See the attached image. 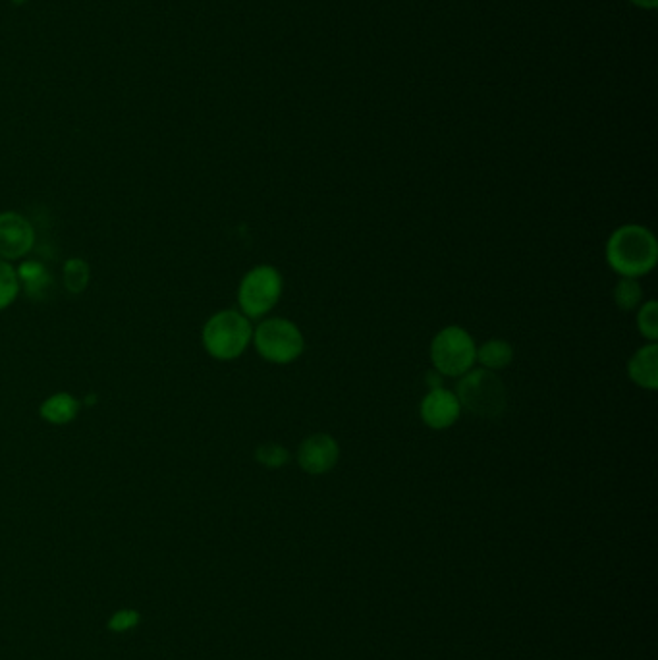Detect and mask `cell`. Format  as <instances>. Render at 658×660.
Instances as JSON below:
<instances>
[{
	"mask_svg": "<svg viewBox=\"0 0 658 660\" xmlns=\"http://www.w3.org/2000/svg\"><path fill=\"white\" fill-rule=\"evenodd\" d=\"M39 412L47 423L66 425L72 419H76V415L80 412V402L66 392H56L41 404Z\"/></svg>",
	"mask_w": 658,
	"mask_h": 660,
	"instance_id": "8fae6325",
	"label": "cell"
},
{
	"mask_svg": "<svg viewBox=\"0 0 658 660\" xmlns=\"http://www.w3.org/2000/svg\"><path fill=\"white\" fill-rule=\"evenodd\" d=\"M512 359H514L512 344L506 340H500V338L487 340L481 348H477V361L489 371H498V369L508 367L512 363Z\"/></svg>",
	"mask_w": 658,
	"mask_h": 660,
	"instance_id": "7c38bea8",
	"label": "cell"
},
{
	"mask_svg": "<svg viewBox=\"0 0 658 660\" xmlns=\"http://www.w3.org/2000/svg\"><path fill=\"white\" fill-rule=\"evenodd\" d=\"M462 413V406L458 402V396L446 388H431L425 398L419 404V415L421 421L435 431L450 429Z\"/></svg>",
	"mask_w": 658,
	"mask_h": 660,
	"instance_id": "ba28073f",
	"label": "cell"
},
{
	"mask_svg": "<svg viewBox=\"0 0 658 660\" xmlns=\"http://www.w3.org/2000/svg\"><path fill=\"white\" fill-rule=\"evenodd\" d=\"M255 460L265 468H284L290 462V452L278 442H267L255 450Z\"/></svg>",
	"mask_w": 658,
	"mask_h": 660,
	"instance_id": "e0dca14e",
	"label": "cell"
},
{
	"mask_svg": "<svg viewBox=\"0 0 658 660\" xmlns=\"http://www.w3.org/2000/svg\"><path fill=\"white\" fill-rule=\"evenodd\" d=\"M10 2H12V4H16V6H22V4H26L28 0H10Z\"/></svg>",
	"mask_w": 658,
	"mask_h": 660,
	"instance_id": "44dd1931",
	"label": "cell"
},
{
	"mask_svg": "<svg viewBox=\"0 0 658 660\" xmlns=\"http://www.w3.org/2000/svg\"><path fill=\"white\" fill-rule=\"evenodd\" d=\"M16 273H18L20 284L26 286L29 296H33V298H41L51 286V276L47 273V269L37 261L22 263Z\"/></svg>",
	"mask_w": 658,
	"mask_h": 660,
	"instance_id": "4fadbf2b",
	"label": "cell"
},
{
	"mask_svg": "<svg viewBox=\"0 0 658 660\" xmlns=\"http://www.w3.org/2000/svg\"><path fill=\"white\" fill-rule=\"evenodd\" d=\"M604 255L608 267L622 278L649 275L657 267V238L641 224H624L610 234Z\"/></svg>",
	"mask_w": 658,
	"mask_h": 660,
	"instance_id": "6da1fadb",
	"label": "cell"
},
{
	"mask_svg": "<svg viewBox=\"0 0 658 660\" xmlns=\"http://www.w3.org/2000/svg\"><path fill=\"white\" fill-rule=\"evenodd\" d=\"M282 275L273 265L253 267L240 282L238 302L247 319H259L275 307L282 296Z\"/></svg>",
	"mask_w": 658,
	"mask_h": 660,
	"instance_id": "8992f818",
	"label": "cell"
},
{
	"mask_svg": "<svg viewBox=\"0 0 658 660\" xmlns=\"http://www.w3.org/2000/svg\"><path fill=\"white\" fill-rule=\"evenodd\" d=\"M35 232L26 217L18 213H2L0 215V259L12 261L22 259L33 248Z\"/></svg>",
	"mask_w": 658,
	"mask_h": 660,
	"instance_id": "9c48e42d",
	"label": "cell"
},
{
	"mask_svg": "<svg viewBox=\"0 0 658 660\" xmlns=\"http://www.w3.org/2000/svg\"><path fill=\"white\" fill-rule=\"evenodd\" d=\"M253 338L251 323L244 313L224 309L215 313L203 327V346L219 361L240 358Z\"/></svg>",
	"mask_w": 658,
	"mask_h": 660,
	"instance_id": "3957f363",
	"label": "cell"
},
{
	"mask_svg": "<svg viewBox=\"0 0 658 660\" xmlns=\"http://www.w3.org/2000/svg\"><path fill=\"white\" fill-rule=\"evenodd\" d=\"M454 394L462 408L481 419H498L508 408V390L504 381L485 367L469 369L466 375H462Z\"/></svg>",
	"mask_w": 658,
	"mask_h": 660,
	"instance_id": "7a4b0ae2",
	"label": "cell"
},
{
	"mask_svg": "<svg viewBox=\"0 0 658 660\" xmlns=\"http://www.w3.org/2000/svg\"><path fill=\"white\" fill-rule=\"evenodd\" d=\"M614 303L622 311H633L643 302V288L637 282V278H620V282L614 288Z\"/></svg>",
	"mask_w": 658,
	"mask_h": 660,
	"instance_id": "5bb4252c",
	"label": "cell"
},
{
	"mask_svg": "<svg viewBox=\"0 0 658 660\" xmlns=\"http://www.w3.org/2000/svg\"><path fill=\"white\" fill-rule=\"evenodd\" d=\"M628 375L633 385L645 390L658 388V346L657 342H649L639 348L628 361Z\"/></svg>",
	"mask_w": 658,
	"mask_h": 660,
	"instance_id": "30bf717a",
	"label": "cell"
},
{
	"mask_svg": "<svg viewBox=\"0 0 658 660\" xmlns=\"http://www.w3.org/2000/svg\"><path fill=\"white\" fill-rule=\"evenodd\" d=\"M637 329L643 338L649 342H657L658 338V303L655 300L643 303L637 313Z\"/></svg>",
	"mask_w": 658,
	"mask_h": 660,
	"instance_id": "ac0fdd59",
	"label": "cell"
},
{
	"mask_svg": "<svg viewBox=\"0 0 658 660\" xmlns=\"http://www.w3.org/2000/svg\"><path fill=\"white\" fill-rule=\"evenodd\" d=\"M89 265L83 259H68L64 265V284L72 294H80L89 282Z\"/></svg>",
	"mask_w": 658,
	"mask_h": 660,
	"instance_id": "9a60e30c",
	"label": "cell"
},
{
	"mask_svg": "<svg viewBox=\"0 0 658 660\" xmlns=\"http://www.w3.org/2000/svg\"><path fill=\"white\" fill-rule=\"evenodd\" d=\"M139 624V614L136 610H120L110 618L109 628L112 632H128Z\"/></svg>",
	"mask_w": 658,
	"mask_h": 660,
	"instance_id": "d6986e66",
	"label": "cell"
},
{
	"mask_svg": "<svg viewBox=\"0 0 658 660\" xmlns=\"http://www.w3.org/2000/svg\"><path fill=\"white\" fill-rule=\"evenodd\" d=\"M253 344L259 356L276 365H288L300 358L305 350L302 330L296 323L273 317L253 330Z\"/></svg>",
	"mask_w": 658,
	"mask_h": 660,
	"instance_id": "5b68a950",
	"label": "cell"
},
{
	"mask_svg": "<svg viewBox=\"0 0 658 660\" xmlns=\"http://www.w3.org/2000/svg\"><path fill=\"white\" fill-rule=\"evenodd\" d=\"M630 2L635 6H639V8H645V10H653L658 6V0H630Z\"/></svg>",
	"mask_w": 658,
	"mask_h": 660,
	"instance_id": "ffe728a7",
	"label": "cell"
},
{
	"mask_svg": "<svg viewBox=\"0 0 658 660\" xmlns=\"http://www.w3.org/2000/svg\"><path fill=\"white\" fill-rule=\"evenodd\" d=\"M431 361L442 377H462L477 361V346L466 329L452 325L437 332L431 342Z\"/></svg>",
	"mask_w": 658,
	"mask_h": 660,
	"instance_id": "277c9868",
	"label": "cell"
},
{
	"mask_svg": "<svg viewBox=\"0 0 658 660\" xmlns=\"http://www.w3.org/2000/svg\"><path fill=\"white\" fill-rule=\"evenodd\" d=\"M340 446L327 433H315L303 440L298 448V464L309 475H325L336 468Z\"/></svg>",
	"mask_w": 658,
	"mask_h": 660,
	"instance_id": "52a82bcc",
	"label": "cell"
},
{
	"mask_svg": "<svg viewBox=\"0 0 658 660\" xmlns=\"http://www.w3.org/2000/svg\"><path fill=\"white\" fill-rule=\"evenodd\" d=\"M20 292V280L14 267L0 259V311L12 305Z\"/></svg>",
	"mask_w": 658,
	"mask_h": 660,
	"instance_id": "2e32d148",
	"label": "cell"
}]
</instances>
